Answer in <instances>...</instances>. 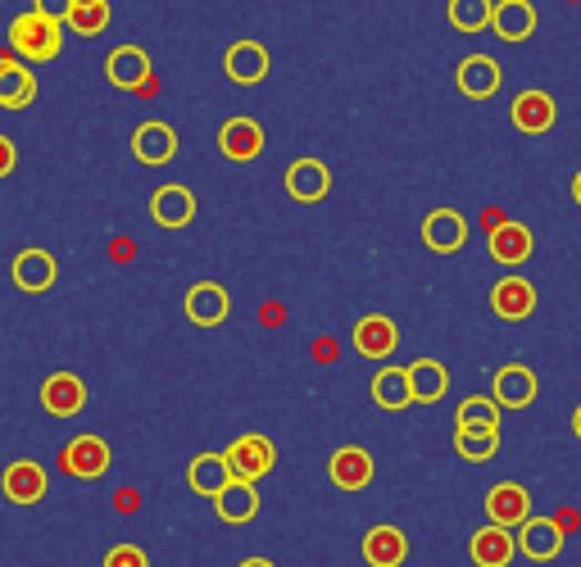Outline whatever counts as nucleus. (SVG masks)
I'll return each instance as SVG.
<instances>
[{
	"label": "nucleus",
	"instance_id": "nucleus-1",
	"mask_svg": "<svg viewBox=\"0 0 581 567\" xmlns=\"http://www.w3.org/2000/svg\"><path fill=\"white\" fill-rule=\"evenodd\" d=\"M10 45L19 51V60H32V64H45L64 51V28L41 19V14H19L10 23Z\"/></svg>",
	"mask_w": 581,
	"mask_h": 567
},
{
	"label": "nucleus",
	"instance_id": "nucleus-2",
	"mask_svg": "<svg viewBox=\"0 0 581 567\" xmlns=\"http://www.w3.org/2000/svg\"><path fill=\"white\" fill-rule=\"evenodd\" d=\"M223 463H227V472H232V482H259V477H268L273 472V463H277V450H273V441L268 436H236L227 450H223Z\"/></svg>",
	"mask_w": 581,
	"mask_h": 567
},
{
	"label": "nucleus",
	"instance_id": "nucleus-3",
	"mask_svg": "<svg viewBox=\"0 0 581 567\" xmlns=\"http://www.w3.org/2000/svg\"><path fill=\"white\" fill-rule=\"evenodd\" d=\"M60 463H64L69 477L95 482V477H105V472H110V441H105V436H91V432H86V436H73V441L64 445Z\"/></svg>",
	"mask_w": 581,
	"mask_h": 567
},
{
	"label": "nucleus",
	"instance_id": "nucleus-4",
	"mask_svg": "<svg viewBox=\"0 0 581 567\" xmlns=\"http://www.w3.org/2000/svg\"><path fill=\"white\" fill-rule=\"evenodd\" d=\"M513 545L531 563H550V558L563 554V527L554 523V517H527V523L513 532Z\"/></svg>",
	"mask_w": 581,
	"mask_h": 567
},
{
	"label": "nucleus",
	"instance_id": "nucleus-5",
	"mask_svg": "<svg viewBox=\"0 0 581 567\" xmlns=\"http://www.w3.org/2000/svg\"><path fill=\"white\" fill-rule=\"evenodd\" d=\"M10 277H14V287H19V291H28V296H41V291H51V287H55L60 264H55V255H51V250L32 246V250H19V255H14V264H10Z\"/></svg>",
	"mask_w": 581,
	"mask_h": 567
},
{
	"label": "nucleus",
	"instance_id": "nucleus-6",
	"mask_svg": "<svg viewBox=\"0 0 581 567\" xmlns=\"http://www.w3.org/2000/svg\"><path fill=\"white\" fill-rule=\"evenodd\" d=\"M527 517H531V495H527V486H518V482H500V486L487 491V523H491V527L518 532V527L527 523Z\"/></svg>",
	"mask_w": 581,
	"mask_h": 567
},
{
	"label": "nucleus",
	"instance_id": "nucleus-7",
	"mask_svg": "<svg viewBox=\"0 0 581 567\" xmlns=\"http://www.w3.org/2000/svg\"><path fill=\"white\" fill-rule=\"evenodd\" d=\"M41 409L51 417H78L86 409V386L78 372H51L41 382Z\"/></svg>",
	"mask_w": 581,
	"mask_h": 567
},
{
	"label": "nucleus",
	"instance_id": "nucleus-8",
	"mask_svg": "<svg viewBox=\"0 0 581 567\" xmlns=\"http://www.w3.org/2000/svg\"><path fill=\"white\" fill-rule=\"evenodd\" d=\"M350 341H355V350L364 359H386V354H396V346H400V327H396V318H386V313H364L355 322Z\"/></svg>",
	"mask_w": 581,
	"mask_h": 567
},
{
	"label": "nucleus",
	"instance_id": "nucleus-9",
	"mask_svg": "<svg viewBox=\"0 0 581 567\" xmlns=\"http://www.w3.org/2000/svg\"><path fill=\"white\" fill-rule=\"evenodd\" d=\"M218 151H223L227 159H236V164L259 159V155H264V127H259L255 118H246V114L227 118V123L218 127Z\"/></svg>",
	"mask_w": 581,
	"mask_h": 567
},
{
	"label": "nucleus",
	"instance_id": "nucleus-10",
	"mask_svg": "<svg viewBox=\"0 0 581 567\" xmlns=\"http://www.w3.org/2000/svg\"><path fill=\"white\" fill-rule=\"evenodd\" d=\"M487 246H491V259H500L504 268H518L531 259L537 241H531V227L527 223H513V218H500L491 231H487Z\"/></svg>",
	"mask_w": 581,
	"mask_h": 567
},
{
	"label": "nucleus",
	"instance_id": "nucleus-11",
	"mask_svg": "<svg viewBox=\"0 0 581 567\" xmlns=\"http://www.w3.org/2000/svg\"><path fill=\"white\" fill-rule=\"evenodd\" d=\"M491 309L504 322H522V318H531V309H537V287H531L527 277L509 272V277H500L491 287Z\"/></svg>",
	"mask_w": 581,
	"mask_h": 567
},
{
	"label": "nucleus",
	"instance_id": "nucleus-12",
	"mask_svg": "<svg viewBox=\"0 0 581 567\" xmlns=\"http://www.w3.org/2000/svg\"><path fill=\"white\" fill-rule=\"evenodd\" d=\"M327 477L336 491H364L373 482V454L364 445H342L327 458Z\"/></svg>",
	"mask_w": 581,
	"mask_h": 567
},
{
	"label": "nucleus",
	"instance_id": "nucleus-13",
	"mask_svg": "<svg viewBox=\"0 0 581 567\" xmlns=\"http://www.w3.org/2000/svg\"><path fill=\"white\" fill-rule=\"evenodd\" d=\"M491 400H496L500 409H527L531 400H537V372H531L527 363H504V368L496 372Z\"/></svg>",
	"mask_w": 581,
	"mask_h": 567
},
{
	"label": "nucleus",
	"instance_id": "nucleus-14",
	"mask_svg": "<svg viewBox=\"0 0 581 567\" xmlns=\"http://www.w3.org/2000/svg\"><path fill=\"white\" fill-rule=\"evenodd\" d=\"M455 82H459L463 96H472V101H491L496 91H500V82H504V73H500V60H491V55H468V60L459 64Z\"/></svg>",
	"mask_w": 581,
	"mask_h": 567
},
{
	"label": "nucleus",
	"instance_id": "nucleus-15",
	"mask_svg": "<svg viewBox=\"0 0 581 567\" xmlns=\"http://www.w3.org/2000/svg\"><path fill=\"white\" fill-rule=\"evenodd\" d=\"M45 467L41 463H32V458H14L10 467H6V477H0V491H6V499H14V504H37L41 495H45Z\"/></svg>",
	"mask_w": 581,
	"mask_h": 567
},
{
	"label": "nucleus",
	"instance_id": "nucleus-16",
	"mask_svg": "<svg viewBox=\"0 0 581 567\" xmlns=\"http://www.w3.org/2000/svg\"><path fill=\"white\" fill-rule=\"evenodd\" d=\"M468 558L477 563V567H509L513 558H518V545H513V532H504V527H481V532H472V540H468Z\"/></svg>",
	"mask_w": 581,
	"mask_h": 567
},
{
	"label": "nucleus",
	"instance_id": "nucleus-17",
	"mask_svg": "<svg viewBox=\"0 0 581 567\" xmlns=\"http://www.w3.org/2000/svg\"><path fill=\"white\" fill-rule=\"evenodd\" d=\"M422 241H427L436 255H455V250L468 241V218H463L459 209H436V214H427Z\"/></svg>",
	"mask_w": 581,
	"mask_h": 567
},
{
	"label": "nucleus",
	"instance_id": "nucleus-18",
	"mask_svg": "<svg viewBox=\"0 0 581 567\" xmlns=\"http://www.w3.org/2000/svg\"><path fill=\"white\" fill-rule=\"evenodd\" d=\"M223 69H227V78L232 82H241V86H255V82H264L268 78V51L259 41H236L232 51L223 55Z\"/></svg>",
	"mask_w": 581,
	"mask_h": 567
},
{
	"label": "nucleus",
	"instance_id": "nucleus-19",
	"mask_svg": "<svg viewBox=\"0 0 581 567\" xmlns=\"http://www.w3.org/2000/svg\"><path fill=\"white\" fill-rule=\"evenodd\" d=\"M554 101L546 96V91H518V101H513V110H509V118H513V127L518 132H527V136H537V132H550L554 127Z\"/></svg>",
	"mask_w": 581,
	"mask_h": 567
},
{
	"label": "nucleus",
	"instance_id": "nucleus-20",
	"mask_svg": "<svg viewBox=\"0 0 581 567\" xmlns=\"http://www.w3.org/2000/svg\"><path fill=\"white\" fill-rule=\"evenodd\" d=\"M105 69H110V82L123 86V91L151 86V55H145L141 45H119V51L105 60Z\"/></svg>",
	"mask_w": 581,
	"mask_h": 567
},
{
	"label": "nucleus",
	"instance_id": "nucleus-21",
	"mask_svg": "<svg viewBox=\"0 0 581 567\" xmlns=\"http://www.w3.org/2000/svg\"><path fill=\"white\" fill-rule=\"evenodd\" d=\"M214 508H218L223 523L246 527V523H255V513H259V491H255L251 482H227V486L214 495Z\"/></svg>",
	"mask_w": 581,
	"mask_h": 567
},
{
	"label": "nucleus",
	"instance_id": "nucleus-22",
	"mask_svg": "<svg viewBox=\"0 0 581 567\" xmlns=\"http://www.w3.org/2000/svg\"><path fill=\"white\" fill-rule=\"evenodd\" d=\"M327 186H332V173H327L323 159H296V164L286 168V192L296 196V200H305V205L323 200Z\"/></svg>",
	"mask_w": 581,
	"mask_h": 567
},
{
	"label": "nucleus",
	"instance_id": "nucleus-23",
	"mask_svg": "<svg viewBox=\"0 0 581 567\" xmlns=\"http://www.w3.org/2000/svg\"><path fill=\"white\" fill-rule=\"evenodd\" d=\"M132 155L141 164H169L177 155V132L169 123H141L132 136Z\"/></svg>",
	"mask_w": 581,
	"mask_h": 567
},
{
	"label": "nucleus",
	"instance_id": "nucleus-24",
	"mask_svg": "<svg viewBox=\"0 0 581 567\" xmlns=\"http://www.w3.org/2000/svg\"><path fill=\"white\" fill-rule=\"evenodd\" d=\"M405 377H409V395L418 404H436V400H446V391H450V372H446V363H436V359L409 363Z\"/></svg>",
	"mask_w": 581,
	"mask_h": 567
},
{
	"label": "nucleus",
	"instance_id": "nucleus-25",
	"mask_svg": "<svg viewBox=\"0 0 581 567\" xmlns=\"http://www.w3.org/2000/svg\"><path fill=\"white\" fill-rule=\"evenodd\" d=\"M409 554V536L400 527H373L364 536V563L368 567H400Z\"/></svg>",
	"mask_w": 581,
	"mask_h": 567
},
{
	"label": "nucleus",
	"instance_id": "nucleus-26",
	"mask_svg": "<svg viewBox=\"0 0 581 567\" xmlns=\"http://www.w3.org/2000/svg\"><path fill=\"white\" fill-rule=\"evenodd\" d=\"M227 291L218 287V281H201V287L186 291V318L196 327H218L227 318Z\"/></svg>",
	"mask_w": 581,
	"mask_h": 567
},
{
	"label": "nucleus",
	"instance_id": "nucleus-27",
	"mask_svg": "<svg viewBox=\"0 0 581 567\" xmlns=\"http://www.w3.org/2000/svg\"><path fill=\"white\" fill-rule=\"evenodd\" d=\"M32 96H37L32 69L19 64V60H10V55H0V105H6V110H23V105H32Z\"/></svg>",
	"mask_w": 581,
	"mask_h": 567
},
{
	"label": "nucleus",
	"instance_id": "nucleus-28",
	"mask_svg": "<svg viewBox=\"0 0 581 567\" xmlns=\"http://www.w3.org/2000/svg\"><path fill=\"white\" fill-rule=\"evenodd\" d=\"M151 214H155L160 227H186L196 218V196H191L186 186H160L151 196Z\"/></svg>",
	"mask_w": 581,
	"mask_h": 567
},
{
	"label": "nucleus",
	"instance_id": "nucleus-29",
	"mask_svg": "<svg viewBox=\"0 0 581 567\" xmlns=\"http://www.w3.org/2000/svg\"><path fill=\"white\" fill-rule=\"evenodd\" d=\"M491 28L504 41H527L537 32V10L527 0H500V6H491Z\"/></svg>",
	"mask_w": 581,
	"mask_h": 567
},
{
	"label": "nucleus",
	"instance_id": "nucleus-30",
	"mask_svg": "<svg viewBox=\"0 0 581 567\" xmlns=\"http://www.w3.org/2000/svg\"><path fill=\"white\" fill-rule=\"evenodd\" d=\"M232 482V472H227V463H223V454H196L186 463V486L196 491V495H218L223 486Z\"/></svg>",
	"mask_w": 581,
	"mask_h": 567
},
{
	"label": "nucleus",
	"instance_id": "nucleus-31",
	"mask_svg": "<svg viewBox=\"0 0 581 567\" xmlns=\"http://www.w3.org/2000/svg\"><path fill=\"white\" fill-rule=\"evenodd\" d=\"M373 400H377L386 413L409 409L414 395H409V377H405V368H381V372L373 377Z\"/></svg>",
	"mask_w": 581,
	"mask_h": 567
},
{
	"label": "nucleus",
	"instance_id": "nucleus-32",
	"mask_svg": "<svg viewBox=\"0 0 581 567\" xmlns=\"http://www.w3.org/2000/svg\"><path fill=\"white\" fill-rule=\"evenodd\" d=\"M459 432H500V404L491 395H468L455 417Z\"/></svg>",
	"mask_w": 581,
	"mask_h": 567
},
{
	"label": "nucleus",
	"instance_id": "nucleus-33",
	"mask_svg": "<svg viewBox=\"0 0 581 567\" xmlns=\"http://www.w3.org/2000/svg\"><path fill=\"white\" fill-rule=\"evenodd\" d=\"M82 37H101L110 28V0H73V10L64 19Z\"/></svg>",
	"mask_w": 581,
	"mask_h": 567
},
{
	"label": "nucleus",
	"instance_id": "nucleus-34",
	"mask_svg": "<svg viewBox=\"0 0 581 567\" xmlns=\"http://www.w3.org/2000/svg\"><path fill=\"white\" fill-rule=\"evenodd\" d=\"M446 14L459 32H487L491 28V0H450Z\"/></svg>",
	"mask_w": 581,
	"mask_h": 567
},
{
	"label": "nucleus",
	"instance_id": "nucleus-35",
	"mask_svg": "<svg viewBox=\"0 0 581 567\" xmlns=\"http://www.w3.org/2000/svg\"><path fill=\"white\" fill-rule=\"evenodd\" d=\"M455 450L468 463H487L500 454V432H455Z\"/></svg>",
	"mask_w": 581,
	"mask_h": 567
},
{
	"label": "nucleus",
	"instance_id": "nucleus-36",
	"mask_svg": "<svg viewBox=\"0 0 581 567\" xmlns=\"http://www.w3.org/2000/svg\"><path fill=\"white\" fill-rule=\"evenodd\" d=\"M101 567H151V554H145L141 545H114Z\"/></svg>",
	"mask_w": 581,
	"mask_h": 567
},
{
	"label": "nucleus",
	"instance_id": "nucleus-37",
	"mask_svg": "<svg viewBox=\"0 0 581 567\" xmlns=\"http://www.w3.org/2000/svg\"><path fill=\"white\" fill-rule=\"evenodd\" d=\"M69 10H73V0H37V6H32V14H41V19H51V23H60V28H64Z\"/></svg>",
	"mask_w": 581,
	"mask_h": 567
},
{
	"label": "nucleus",
	"instance_id": "nucleus-38",
	"mask_svg": "<svg viewBox=\"0 0 581 567\" xmlns=\"http://www.w3.org/2000/svg\"><path fill=\"white\" fill-rule=\"evenodd\" d=\"M14 164H19V151H14V141L0 132V177H10L14 173Z\"/></svg>",
	"mask_w": 581,
	"mask_h": 567
},
{
	"label": "nucleus",
	"instance_id": "nucleus-39",
	"mask_svg": "<svg viewBox=\"0 0 581 567\" xmlns=\"http://www.w3.org/2000/svg\"><path fill=\"white\" fill-rule=\"evenodd\" d=\"M114 508H119V513H136V508H141V495L128 491V486H119V491H114Z\"/></svg>",
	"mask_w": 581,
	"mask_h": 567
},
{
	"label": "nucleus",
	"instance_id": "nucleus-40",
	"mask_svg": "<svg viewBox=\"0 0 581 567\" xmlns=\"http://www.w3.org/2000/svg\"><path fill=\"white\" fill-rule=\"evenodd\" d=\"M264 327H282V309L277 305H264Z\"/></svg>",
	"mask_w": 581,
	"mask_h": 567
},
{
	"label": "nucleus",
	"instance_id": "nucleus-41",
	"mask_svg": "<svg viewBox=\"0 0 581 567\" xmlns=\"http://www.w3.org/2000/svg\"><path fill=\"white\" fill-rule=\"evenodd\" d=\"M236 567H277L273 558H246V563H236Z\"/></svg>",
	"mask_w": 581,
	"mask_h": 567
},
{
	"label": "nucleus",
	"instance_id": "nucleus-42",
	"mask_svg": "<svg viewBox=\"0 0 581 567\" xmlns=\"http://www.w3.org/2000/svg\"><path fill=\"white\" fill-rule=\"evenodd\" d=\"M572 200H577V205H581V173H577V177H572Z\"/></svg>",
	"mask_w": 581,
	"mask_h": 567
},
{
	"label": "nucleus",
	"instance_id": "nucleus-43",
	"mask_svg": "<svg viewBox=\"0 0 581 567\" xmlns=\"http://www.w3.org/2000/svg\"><path fill=\"white\" fill-rule=\"evenodd\" d=\"M572 432H577V441H581V404H577V413H572Z\"/></svg>",
	"mask_w": 581,
	"mask_h": 567
}]
</instances>
